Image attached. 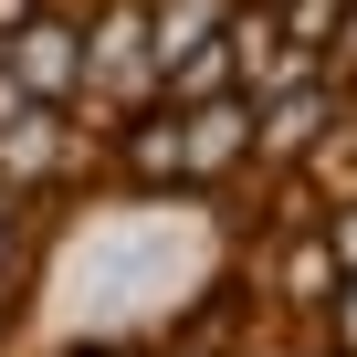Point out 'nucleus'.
<instances>
[{
    "mask_svg": "<svg viewBox=\"0 0 357 357\" xmlns=\"http://www.w3.org/2000/svg\"><path fill=\"white\" fill-rule=\"evenodd\" d=\"M326 105H336L326 84H284V105H263V137H252V147H273V158H284V147H305V137L326 126Z\"/></svg>",
    "mask_w": 357,
    "mask_h": 357,
    "instance_id": "39448f33",
    "label": "nucleus"
},
{
    "mask_svg": "<svg viewBox=\"0 0 357 357\" xmlns=\"http://www.w3.org/2000/svg\"><path fill=\"white\" fill-rule=\"evenodd\" d=\"M53 158H63V137H53V116H43V105L0 116V178H32V168H53Z\"/></svg>",
    "mask_w": 357,
    "mask_h": 357,
    "instance_id": "20e7f679",
    "label": "nucleus"
},
{
    "mask_svg": "<svg viewBox=\"0 0 357 357\" xmlns=\"http://www.w3.org/2000/svg\"><path fill=\"white\" fill-rule=\"evenodd\" d=\"M22 22H32V0H0V32H22Z\"/></svg>",
    "mask_w": 357,
    "mask_h": 357,
    "instance_id": "1a4fd4ad",
    "label": "nucleus"
},
{
    "mask_svg": "<svg viewBox=\"0 0 357 357\" xmlns=\"http://www.w3.org/2000/svg\"><path fill=\"white\" fill-rule=\"evenodd\" d=\"M326 178H336V190H357V126H347V147L326 158Z\"/></svg>",
    "mask_w": 357,
    "mask_h": 357,
    "instance_id": "423d86ee",
    "label": "nucleus"
},
{
    "mask_svg": "<svg viewBox=\"0 0 357 357\" xmlns=\"http://www.w3.org/2000/svg\"><path fill=\"white\" fill-rule=\"evenodd\" d=\"M326 252H336V273H357V211L336 221V242H326Z\"/></svg>",
    "mask_w": 357,
    "mask_h": 357,
    "instance_id": "0eeeda50",
    "label": "nucleus"
},
{
    "mask_svg": "<svg viewBox=\"0 0 357 357\" xmlns=\"http://www.w3.org/2000/svg\"><path fill=\"white\" fill-rule=\"evenodd\" d=\"M0 84H11L22 105H53V95H74V84H84V43H74L63 22H22V32H11V53H0Z\"/></svg>",
    "mask_w": 357,
    "mask_h": 357,
    "instance_id": "f03ea898",
    "label": "nucleus"
},
{
    "mask_svg": "<svg viewBox=\"0 0 357 357\" xmlns=\"http://www.w3.org/2000/svg\"><path fill=\"white\" fill-rule=\"evenodd\" d=\"M126 84H147V11L137 0L116 22H95V43H84V95H126Z\"/></svg>",
    "mask_w": 357,
    "mask_h": 357,
    "instance_id": "7ed1b4c3",
    "label": "nucleus"
},
{
    "mask_svg": "<svg viewBox=\"0 0 357 357\" xmlns=\"http://www.w3.org/2000/svg\"><path fill=\"white\" fill-rule=\"evenodd\" d=\"M347 63H357V22H347Z\"/></svg>",
    "mask_w": 357,
    "mask_h": 357,
    "instance_id": "9b49d317",
    "label": "nucleus"
},
{
    "mask_svg": "<svg viewBox=\"0 0 357 357\" xmlns=\"http://www.w3.org/2000/svg\"><path fill=\"white\" fill-rule=\"evenodd\" d=\"M231 158H252V116L242 105H178V116H158V126L126 137V168L137 178H211Z\"/></svg>",
    "mask_w": 357,
    "mask_h": 357,
    "instance_id": "f257e3e1",
    "label": "nucleus"
},
{
    "mask_svg": "<svg viewBox=\"0 0 357 357\" xmlns=\"http://www.w3.org/2000/svg\"><path fill=\"white\" fill-rule=\"evenodd\" d=\"M0 263H11V211H0Z\"/></svg>",
    "mask_w": 357,
    "mask_h": 357,
    "instance_id": "9d476101",
    "label": "nucleus"
},
{
    "mask_svg": "<svg viewBox=\"0 0 357 357\" xmlns=\"http://www.w3.org/2000/svg\"><path fill=\"white\" fill-rule=\"evenodd\" d=\"M336 336L357 347V273H347V294H336Z\"/></svg>",
    "mask_w": 357,
    "mask_h": 357,
    "instance_id": "6e6552de",
    "label": "nucleus"
}]
</instances>
